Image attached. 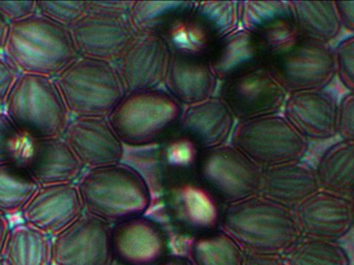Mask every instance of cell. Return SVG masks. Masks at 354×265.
Instances as JSON below:
<instances>
[{
    "label": "cell",
    "mask_w": 354,
    "mask_h": 265,
    "mask_svg": "<svg viewBox=\"0 0 354 265\" xmlns=\"http://www.w3.org/2000/svg\"><path fill=\"white\" fill-rule=\"evenodd\" d=\"M88 10V1H37V12L71 28Z\"/></svg>",
    "instance_id": "35"
},
{
    "label": "cell",
    "mask_w": 354,
    "mask_h": 265,
    "mask_svg": "<svg viewBox=\"0 0 354 265\" xmlns=\"http://www.w3.org/2000/svg\"><path fill=\"white\" fill-rule=\"evenodd\" d=\"M266 70L288 93L326 89L337 77L334 47L299 35L270 54Z\"/></svg>",
    "instance_id": "8"
},
{
    "label": "cell",
    "mask_w": 354,
    "mask_h": 265,
    "mask_svg": "<svg viewBox=\"0 0 354 265\" xmlns=\"http://www.w3.org/2000/svg\"><path fill=\"white\" fill-rule=\"evenodd\" d=\"M339 100L328 89L288 93L282 114L308 140L338 135Z\"/></svg>",
    "instance_id": "22"
},
{
    "label": "cell",
    "mask_w": 354,
    "mask_h": 265,
    "mask_svg": "<svg viewBox=\"0 0 354 265\" xmlns=\"http://www.w3.org/2000/svg\"><path fill=\"white\" fill-rule=\"evenodd\" d=\"M3 110L23 137L31 139L62 137L72 118L55 80L41 75H19Z\"/></svg>",
    "instance_id": "5"
},
{
    "label": "cell",
    "mask_w": 354,
    "mask_h": 265,
    "mask_svg": "<svg viewBox=\"0 0 354 265\" xmlns=\"http://www.w3.org/2000/svg\"><path fill=\"white\" fill-rule=\"evenodd\" d=\"M236 120L218 95L185 106L178 132L193 141L200 149L229 143Z\"/></svg>",
    "instance_id": "26"
},
{
    "label": "cell",
    "mask_w": 354,
    "mask_h": 265,
    "mask_svg": "<svg viewBox=\"0 0 354 265\" xmlns=\"http://www.w3.org/2000/svg\"><path fill=\"white\" fill-rule=\"evenodd\" d=\"M284 257L289 265H351L340 243L310 237H303Z\"/></svg>",
    "instance_id": "34"
},
{
    "label": "cell",
    "mask_w": 354,
    "mask_h": 265,
    "mask_svg": "<svg viewBox=\"0 0 354 265\" xmlns=\"http://www.w3.org/2000/svg\"><path fill=\"white\" fill-rule=\"evenodd\" d=\"M338 135L354 142V93L347 91L339 100Z\"/></svg>",
    "instance_id": "38"
},
{
    "label": "cell",
    "mask_w": 354,
    "mask_h": 265,
    "mask_svg": "<svg viewBox=\"0 0 354 265\" xmlns=\"http://www.w3.org/2000/svg\"><path fill=\"white\" fill-rule=\"evenodd\" d=\"M20 73L0 54V108H3L6 97Z\"/></svg>",
    "instance_id": "40"
},
{
    "label": "cell",
    "mask_w": 354,
    "mask_h": 265,
    "mask_svg": "<svg viewBox=\"0 0 354 265\" xmlns=\"http://www.w3.org/2000/svg\"><path fill=\"white\" fill-rule=\"evenodd\" d=\"M185 255L193 265H243L245 252L224 231L187 239Z\"/></svg>",
    "instance_id": "32"
},
{
    "label": "cell",
    "mask_w": 354,
    "mask_h": 265,
    "mask_svg": "<svg viewBox=\"0 0 354 265\" xmlns=\"http://www.w3.org/2000/svg\"><path fill=\"white\" fill-rule=\"evenodd\" d=\"M111 249L114 265H158L171 254V235L147 214L112 225Z\"/></svg>",
    "instance_id": "15"
},
{
    "label": "cell",
    "mask_w": 354,
    "mask_h": 265,
    "mask_svg": "<svg viewBox=\"0 0 354 265\" xmlns=\"http://www.w3.org/2000/svg\"><path fill=\"white\" fill-rule=\"evenodd\" d=\"M10 223L8 217L0 214V256H1L2 248H3L4 241L8 237V231H10Z\"/></svg>",
    "instance_id": "45"
},
{
    "label": "cell",
    "mask_w": 354,
    "mask_h": 265,
    "mask_svg": "<svg viewBox=\"0 0 354 265\" xmlns=\"http://www.w3.org/2000/svg\"><path fill=\"white\" fill-rule=\"evenodd\" d=\"M84 214L76 183L43 185L23 208L21 220L49 237H55Z\"/></svg>",
    "instance_id": "21"
},
{
    "label": "cell",
    "mask_w": 354,
    "mask_h": 265,
    "mask_svg": "<svg viewBox=\"0 0 354 265\" xmlns=\"http://www.w3.org/2000/svg\"><path fill=\"white\" fill-rule=\"evenodd\" d=\"M8 28H10V23L6 18L0 14V54L3 50L4 43H6V35H8Z\"/></svg>",
    "instance_id": "46"
},
{
    "label": "cell",
    "mask_w": 354,
    "mask_h": 265,
    "mask_svg": "<svg viewBox=\"0 0 354 265\" xmlns=\"http://www.w3.org/2000/svg\"><path fill=\"white\" fill-rule=\"evenodd\" d=\"M4 265H51L52 237L24 222L10 226L2 248Z\"/></svg>",
    "instance_id": "29"
},
{
    "label": "cell",
    "mask_w": 354,
    "mask_h": 265,
    "mask_svg": "<svg viewBox=\"0 0 354 265\" xmlns=\"http://www.w3.org/2000/svg\"><path fill=\"white\" fill-rule=\"evenodd\" d=\"M319 190L315 167L301 160L261 168L257 194L293 210Z\"/></svg>",
    "instance_id": "25"
},
{
    "label": "cell",
    "mask_w": 354,
    "mask_h": 265,
    "mask_svg": "<svg viewBox=\"0 0 354 265\" xmlns=\"http://www.w3.org/2000/svg\"><path fill=\"white\" fill-rule=\"evenodd\" d=\"M39 185L16 162L0 164V214L6 217L20 214Z\"/></svg>",
    "instance_id": "33"
},
{
    "label": "cell",
    "mask_w": 354,
    "mask_h": 265,
    "mask_svg": "<svg viewBox=\"0 0 354 265\" xmlns=\"http://www.w3.org/2000/svg\"><path fill=\"white\" fill-rule=\"evenodd\" d=\"M343 28L354 35V1H336Z\"/></svg>",
    "instance_id": "42"
},
{
    "label": "cell",
    "mask_w": 354,
    "mask_h": 265,
    "mask_svg": "<svg viewBox=\"0 0 354 265\" xmlns=\"http://www.w3.org/2000/svg\"><path fill=\"white\" fill-rule=\"evenodd\" d=\"M351 202H353V214H354V195L351 198Z\"/></svg>",
    "instance_id": "47"
},
{
    "label": "cell",
    "mask_w": 354,
    "mask_h": 265,
    "mask_svg": "<svg viewBox=\"0 0 354 265\" xmlns=\"http://www.w3.org/2000/svg\"><path fill=\"white\" fill-rule=\"evenodd\" d=\"M76 185L84 212L111 225L145 216L153 205L147 181L124 162L85 169Z\"/></svg>",
    "instance_id": "3"
},
{
    "label": "cell",
    "mask_w": 354,
    "mask_h": 265,
    "mask_svg": "<svg viewBox=\"0 0 354 265\" xmlns=\"http://www.w3.org/2000/svg\"><path fill=\"white\" fill-rule=\"evenodd\" d=\"M111 227L84 212L68 228L52 237L51 265H114Z\"/></svg>",
    "instance_id": "14"
},
{
    "label": "cell",
    "mask_w": 354,
    "mask_h": 265,
    "mask_svg": "<svg viewBox=\"0 0 354 265\" xmlns=\"http://www.w3.org/2000/svg\"><path fill=\"white\" fill-rule=\"evenodd\" d=\"M1 54L20 74L53 79L80 57L70 28L37 12L10 23Z\"/></svg>",
    "instance_id": "2"
},
{
    "label": "cell",
    "mask_w": 354,
    "mask_h": 265,
    "mask_svg": "<svg viewBox=\"0 0 354 265\" xmlns=\"http://www.w3.org/2000/svg\"><path fill=\"white\" fill-rule=\"evenodd\" d=\"M0 265H4V264H2V262H0Z\"/></svg>",
    "instance_id": "48"
},
{
    "label": "cell",
    "mask_w": 354,
    "mask_h": 265,
    "mask_svg": "<svg viewBox=\"0 0 354 265\" xmlns=\"http://www.w3.org/2000/svg\"><path fill=\"white\" fill-rule=\"evenodd\" d=\"M315 171L320 190L351 198L354 195V142L341 139L318 158Z\"/></svg>",
    "instance_id": "30"
},
{
    "label": "cell",
    "mask_w": 354,
    "mask_h": 265,
    "mask_svg": "<svg viewBox=\"0 0 354 265\" xmlns=\"http://www.w3.org/2000/svg\"><path fill=\"white\" fill-rule=\"evenodd\" d=\"M201 150L189 138L177 132L159 145L143 148L124 146L122 162L140 173L151 190L153 201L168 188L198 179Z\"/></svg>",
    "instance_id": "10"
},
{
    "label": "cell",
    "mask_w": 354,
    "mask_h": 265,
    "mask_svg": "<svg viewBox=\"0 0 354 265\" xmlns=\"http://www.w3.org/2000/svg\"><path fill=\"white\" fill-rule=\"evenodd\" d=\"M241 26L261 39L270 54L299 37L291 1H241Z\"/></svg>",
    "instance_id": "23"
},
{
    "label": "cell",
    "mask_w": 354,
    "mask_h": 265,
    "mask_svg": "<svg viewBox=\"0 0 354 265\" xmlns=\"http://www.w3.org/2000/svg\"><path fill=\"white\" fill-rule=\"evenodd\" d=\"M158 265H193L185 254L171 253Z\"/></svg>",
    "instance_id": "44"
},
{
    "label": "cell",
    "mask_w": 354,
    "mask_h": 265,
    "mask_svg": "<svg viewBox=\"0 0 354 265\" xmlns=\"http://www.w3.org/2000/svg\"><path fill=\"white\" fill-rule=\"evenodd\" d=\"M216 95L236 120L282 114L288 93L264 68L220 82Z\"/></svg>",
    "instance_id": "13"
},
{
    "label": "cell",
    "mask_w": 354,
    "mask_h": 265,
    "mask_svg": "<svg viewBox=\"0 0 354 265\" xmlns=\"http://www.w3.org/2000/svg\"><path fill=\"white\" fill-rule=\"evenodd\" d=\"M239 27L241 1L196 2L166 42L172 53L208 58L220 42Z\"/></svg>",
    "instance_id": "12"
},
{
    "label": "cell",
    "mask_w": 354,
    "mask_h": 265,
    "mask_svg": "<svg viewBox=\"0 0 354 265\" xmlns=\"http://www.w3.org/2000/svg\"><path fill=\"white\" fill-rule=\"evenodd\" d=\"M172 51L161 37L138 35L114 62L127 93L160 89L165 82Z\"/></svg>",
    "instance_id": "18"
},
{
    "label": "cell",
    "mask_w": 354,
    "mask_h": 265,
    "mask_svg": "<svg viewBox=\"0 0 354 265\" xmlns=\"http://www.w3.org/2000/svg\"><path fill=\"white\" fill-rule=\"evenodd\" d=\"M183 106L163 87L127 93L108 116L124 146L159 145L178 132Z\"/></svg>",
    "instance_id": "4"
},
{
    "label": "cell",
    "mask_w": 354,
    "mask_h": 265,
    "mask_svg": "<svg viewBox=\"0 0 354 265\" xmlns=\"http://www.w3.org/2000/svg\"><path fill=\"white\" fill-rule=\"evenodd\" d=\"M23 140L22 134L10 122L3 108H0V164L16 160Z\"/></svg>",
    "instance_id": "37"
},
{
    "label": "cell",
    "mask_w": 354,
    "mask_h": 265,
    "mask_svg": "<svg viewBox=\"0 0 354 265\" xmlns=\"http://www.w3.org/2000/svg\"><path fill=\"white\" fill-rule=\"evenodd\" d=\"M135 1H88V10L130 16Z\"/></svg>",
    "instance_id": "41"
},
{
    "label": "cell",
    "mask_w": 354,
    "mask_h": 265,
    "mask_svg": "<svg viewBox=\"0 0 354 265\" xmlns=\"http://www.w3.org/2000/svg\"><path fill=\"white\" fill-rule=\"evenodd\" d=\"M72 118H108L127 95L111 62L79 57L55 79Z\"/></svg>",
    "instance_id": "6"
},
{
    "label": "cell",
    "mask_w": 354,
    "mask_h": 265,
    "mask_svg": "<svg viewBox=\"0 0 354 265\" xmlns=\"http://www.w3.org/2000/svg\"><path fill=\"white\" fill-rule=\"evenodd\" d=\"M220 229L256 255L284 256L303 239L293 210L259 194L225 205Z\"/></svg>",
    "instance_id": "1"
},
{
    "label": "cell",
    "mask_w": 354,
    "mask_h": 265,
    "mask_svg": "<svg viewBox=\"0 0 354 265\" xmlns=\"http://www.w3.org/2000/svg\"><path fill=\"white\" fill-rule=\"evenodd\" d=\"M195 6L192 1H135L130 20L137 35L166 41Z\"/></svg>",
    "instance_id": "28"
},
{
    "label": "cell",
    "mask_w": 354,
    "mask_h": 265,
    "mask_svg": "<svg viewBox=\"0 0 354 265\" xmlns=\"http://www.w3.org/2000/svg\"><path fill=\"white\" fill-rule=\"evenodd\" d=\"M334 51L337 77L347 91L354 93V35L339 42Z\"/></svg>",
    "instance_id": "36"
},
{
    "label": "cell",
    "mask_w": 354,
    "mask_h": 265,
    "mask_svg": "<svg viewBox=\"0 0 354 265\" xmlns=\"http://www.w3.org/2000/svg\"><path fill=\"white\" fill-rule=\"evenodd\" d=\"M0 14L8 23L23 20L37 14V1H0Z\"/></svg>",
    "instance_id": "39"
},
{
    "label": "cell",
    "mask_w": 354,
    "mask_h": 265,
    "mask_svg": "<svg viewBox=\"0 0 354 265\" xmlns=\"http://www.w3.org/2000/svg\"><path fill=\"white\" fill-rule=\"evenodd\" d=\"M218 84L208 58L172 53L163 89L183 107L214 97Z\"/></svg>",
    "instance_id": "27"
},
{
    "label": "cell",
    "mask_w": 354,
    "mask_h": 265,
    "mask_svg": "<svg viewBox=\"0 0 354 265\" xmlns=\"http://www.w3.org/2000/svg\"><path fill=\"white\" fill-rule=\"evenodd\" d=\"M293 212L303 237L340 243L354 228L351 198L324 190L310 196Z\"/></svg>",
    "instance_id": "19"
},
{
    "label": "cell",
    "mask_w": 354,
    "mask_h": 265,
    "mask_svg": "<svg viewBox=\"0 0 354 265\" xmlns=\"http://www.w3.org/2000/svg\"><path fill=\"white\" fill-rule=\"evenodd\" d=\"M299 35L328 44L336 41L343 25L336 1H291Z\"/></svg>",
    "instance_id": "31"
},
{
    "label": "cell",
    "mask_w": 354,
    "mask_h": 265,
    "mask_svg": "<svg viewBox=\"0 0 354 265\" xmlns=\"http://www.w3.org/2000/svg\"><path fill=\"white\" fill-rule=\"evenodd\" d=\"M261 167L232 144L202 149L198 179L223 204L258 193Z\"/></svg>",
    "instance_id": "11"
},
{
    "label": "cell",
    "mask_w": 354,
    "mask_h": 265,
    "mask_svg": "<svg viewBox=\"0 0 354 265\" xmlns=\"http://www.w3.org/2000/svg\"><path fill=\"white\" fill-rule=\"evenodd\" d=\"M17 163L39 185L76 183L85 167L62 137L25 138Z\"/></svg>",
    "instance_id": "17"
},
{
    "label": "cell",
    "mask_w": 354,
    "mask_h": 265,
    "mask_svg": "<svg viewBox=\"0 0 354 265\" xmlns=\"http://www.w3.org/2000/svg\"><path fill=\"white\" fill-rule=\"evenodd\" d=\"M62 138L85 169L122 163L124 145L104 116L72 118Z\"/></svg>",
    "instance_id": "20"
},
{
    "label": "cell",
    "mask_w": 354,
    "mask_h": 265,
    "mask_svg": "<svg viewBox=\"0 0 354 265\" xmlns=\"http://www.w3.org/2000/svg\"><path fill=\"white\" fill-rule=\"evenodd\" d=\"M270 50L261 39L243 27L227 35L210 54V66L218 82L264 70Z\"/></svg>",
    "instance_id": "24"
},
{
    "label": "cell",
    "mask_w": 354,
    "mask_h": 265,
    "mask_svg": "<svg viewBox=\"0 0 354 265\" xmlns=\"http://www.w3.org/2000/svg\"><path fill=\"white\" fill-rule=\"evenodd\" d=\"M80 57L114 64L137 37L130 16L87 10L70 28Z\"/></svg>",
    "instance_id": "16"
},
{
    "label": "cell",
    "mask_w": 354,
    "mask_h": 265,
    "mask_svg": "<svg viewBox=\"0 0 354 265\" xmlns=\"http://www.w3.org/2000/svg\"><path fill=\"white\" fill-rule=\"evenodd\" d=\"M243 265H289L282 255L245 254Z\"/></svg>",
    "instance_id": "43"
},
{
    "label": "cell",
    "mask_w": 354,
    "mask_h": 265,
    "mask_svg": "<svg viewBox=\"0 0 354 265\" xmlns=\"http://www.w3.org/2000/svg\"><path fill=\"white\" fill-rule=\"evenodd\" d=\"M224 205L199 179L183 181L168 188L147 214L157 219L171 235L192 239L220 229Z\"/></svg>",
    "instance_id": "7"
},
{
    "label": "cell",
    "mask_w": 354,
    "mask_h": 265,
    "mask_svg": "<svg viewBox=\"0 0 354 265\" xmlns=\"http://www.w3.org/2000/svg\"><path fill=\"white\" fill-rule=\"evenodd\" d=\"M229 143L261 168L304 160L310 146L283 114L236 120Z\"/></svg>",
    "instance_id": "9"
}]
</instances>
